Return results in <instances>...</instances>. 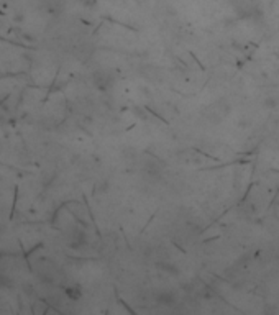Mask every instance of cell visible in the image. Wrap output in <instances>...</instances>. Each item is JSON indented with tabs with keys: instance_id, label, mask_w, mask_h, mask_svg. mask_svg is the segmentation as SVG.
<instances>
[{
	"instance_id": "1",
	"label": "cell",
	"mask_w": 279,
	"mask_h": 315,
	"mask_svg": "<svg viewBox=\"0 0 279 315\" xmlns=\"http://www.w3.org/2000/svg\"><path fill=\"white\" fill-rule=\"evenodd\" d=\"M158 302L159 304H166V306H173V304H174V296H173V294H161V296L158 297Z\"/></svg>"
}]
</instances>
